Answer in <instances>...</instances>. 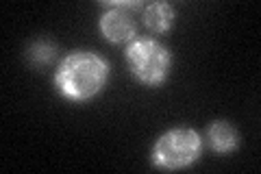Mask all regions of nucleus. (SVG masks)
<instances>
[{
    "label": "nucleus",
    "instance_id": "6",
    "mask_svg": "<svg viewBox=\"0 0 261 174\" xmlns=\"http://www.w3.org/2000/svg\"><path fill=\"white\" fill-rule=\"evenodd\" d=\"M144 24L152 33H168L174 24V7L170 3H150L144 9Z\"/></svg>",
    "mask_w": 261,
    "mask_h": 174
},
{
    "label": "nucleus",
    "instance_id": "4",
    "mask_svg": "<svg viewBox=\"0 0 261 174\" xmlns=\"http://www.w3.org/2000/svg\"><path fill=\"white\" fill-rule=\"evenodd\" d=\"M130 7H140V5L137 3H116L100 15L98 27H100V33L105 35V39L113 41V44H122V41L133 39L135 20H133V15L128 13Z\"/></svg>",
    "mask_w": 261,
    "mask_h": 174
},
{
    "label": "nucleus",
    "instance_id": "2",
    "mask_svg": "<svg viewBox=\"0 0 261 174\" xmlns=\"http://www.w3.org/2000/svg\"><path fill=\"white\" fill-rule=\"evenodd\" d=\"M126 63L133 77L148 87H154L166 81L172 68V55L157 39H135L126 48Z\"/></svg>",
    "mask_w": 261,
    "mask_h": 174
},
{
    "label": "nucleus",
    "instance_id": "5",
    "mask_svg": "<svg viewBox=\"0 0 261 174\" xmlns=\"http://www.w3.org/2000/svg\"><path fill=\"white\" fill-rule=\"evenodd\" d=\"M207 139H209V146L214 148L216 153H231L233 148H238V144H240V133L235 131L233 124H228L226 120H216L209 124Z\"/></svg>",
    "mask_w": 261,
    "mask_h": 174
},
{
    "label": "nucleus",
    "instance_id": "3",
    "mask_svg": "<svg viewBox=\"0 0 261 174\" xmlns=\"http://www.w3.org/2000/svg\"><path fill=\"white\" fill-rule=\"evenodd\" d=\"M202 139L194 129L178 127L163 133L152 148V161L166 170H181L200 157Z\"/></svg>",
    "mask_w": 261,
    "mask_h": 174
},
{
    "label": "nucleus",
    "instance_id": "7",
    "mask_svg": "<svg viewBox=\"0 0 261 174\" xmlns=\"http://www.w3.org/2000/svg\"><path fill=\"white\" fill-rule=\"evenodd\" d=\"M53 55H55V46L53 44H48V41H37V44H33L31 46V51H29V59L33 65H46L48 61L53 59Z\"/></svg>",
    "mask_w": 261,
    "mask_h": 174
},
{
    "label": "nucleus",
    "instance_id": "1",
    "mask_svg": "<svg viewBox=\"0 0 261 174\" xmlns=\"http://www.w3.org/2000/svg\"><path fill=\"white\" fill-rule=\"evenodd\" d=\"M109 79V65L92 51H74L61 61L55 83L59 92L76 103H85L102 92Z\"/></svg>",
    "mask_w": 261,
    "mask_h": 174
}]
</instances>
